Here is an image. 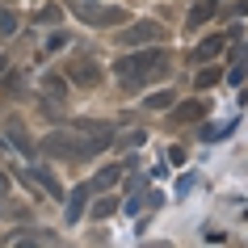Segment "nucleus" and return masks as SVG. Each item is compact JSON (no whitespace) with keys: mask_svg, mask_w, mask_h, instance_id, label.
Returning <instances> with one entry per match:
<instances>
[{"mask_svg":"<svg viewBox=\"0 0 248 248\" xmlns=\"http://www.w3.org/2000/svg\"><path fill=\"white\" fill-rule=\"evenodd\" d=\"M114 143V126L105 122H80L76 131H51L42 139V156H55V160H67V164H80V160L97 156Z\"/></svg>","mask_w":248,"mask_h":248,"instance_id":"nucleus-1","label":"nucleus"},{"mask_svg":"<svg viewBox=\"0 0 248 248\" xmlns=\"http://www.w3.org/2000/svg\"><path fill=\"white\" fill-rule=\"evenodd\" d=\"M118 80L126 84V89H139V84H147V80H164L172 72V59L169 51H160V46H147V51H131L126 46V55L114 63Z\"/></svg>","mask_w":248,"mask_h":248,"instance_id":"nucleus-2","label":"nucleus"},{"mask_svg":"<svg viewBox=\"0 0 248 248\" xmlns=\"http://www.w3.org/2000/svg\"><path fill=\"white\" fill-rule=\"evenodd\" d=\"M72 13L84 21V26H97V30H109V26H126V9L118 4H97V0H72L67 4Z\"/></svg>","mask_w":248,"mask_h":248,"instance_id":"nucleus-3","label":"nucleus"},{"mask_svg":"<svg viewBox=\"0 0 248 248\" xmlns=\"http://www.w3.org/2000/svg\"><path fill=\"white\" fill-rule=\"evenodd\" d=\"M160 38H164V26H160V21H135L131 30L118 34L122 46H152V42H160Z\"/></svg>","mask_w":248,"mask_h":248,"instance_id":"nucleus-4","label":"nucleus"},{"mask_svg":"<svg viewBox=\"0 0 248 248\" xmlns=\"http://www.w3.org/2000/svg\"><path fill=\"white\" fill-rule=\"evenodd\" d=\"M227 38H235V30H227V34H210V38H202V42L194 46V63H210L215 55H223Z\"/></svg>","mask_w":248,"mask_h":248,"instance_id":"nucleus-5","label":"nucleus"},{"mask_svg":"<svg viewBox=\"0 0 248 248\" xmlns=\"http://www.w3.org/2000/svg\"><path fill=\"white\" fill-rule=\"evenodd\" d=\"M126 169H135V160H122V164H105V169H101V172H97V177L89 181V189H93V194H105V189H109V185H114V181H118V177H122Z\"/></svg>","mask_w":248,"mask_h":248,"instance_id":"nucleus-6","label":"nucleus"},{"mask_svg":"<svg viewBox=\"0 0 248 248\" xmlns=\"http://www.w3.org/2000/svg\"><path fill=\"white\" fill-rule=\"evenodd\" d=\"M67 76L76 80V84H84V89H93L101 80V72H97V63H89V55H80L76 63H67Z\"/></svg>","mask_w":248,"mask_h":248,"instance_id":"nucleus-7","label":"nucleus"},{"mask_svg":"<svg viewBox=\"0 0 248 248\" xmlns=\"http://www.w3.org/2000/svg\"><path fill=\"white\" fill-rule=\"evenodd\" d=\"M206 109H210V105L198 97V101H181V105L172 101L169 114H172V122H198V118H206Z\"/></svg>","mask_w":248,"mask_h":248,"instance_id":"nucleus-8","label":"nucleus"},{"mask_svg":"<svg viewBox=\"0 0 248 248\" xmlns=\"http://www.w3.org/2000/svg\"><path fill=\"white\" fill-rule=\"evenodd\" d=\"M30 181H38L42 189H46V198H63V189H59V177H55L46 164H30Z\"/></svg>","mask_w":248,"mask_h":248,"instance_id":"nucleus-9","label":"nucleus"},{"mask_svg":"<svg viewBox=\"0 0 248 248\" xmlns=\"http://www.w3.org/2000/svg\"><path fill=\"white\" fill-rule=\"evenodd\" d=\"M215 13H219V9H215V0H198L194 9H189V17H185V30H202Z\"/></svg>","mask_w":248,"mask_h":248,"instance_id":"nucleus-10","label":"nucleus"},{"mask_svg":"<svg viewBox=\"0 0 248 248\" xmlns=\"http://www.w3.org/2000/svg\"><path fill=\"white\" fill-rule=\"evenodd\" d=\"M89 194H93L89 185H76V189H72V198H67V206H63V219H67V223H76L80 215H84V202H89Z\"/></svg>","mask_w":248,"mask_h":248,"instance_id":"nucleus-11","label":"nucleus"},{"mask_svg":"<svg viewBox=\"0 0 248 248\" xmlns=\"http://www.w3.org/2000/svg\"><path fill=\"white\" fill-rule=\"evenodd\" d=\"M59 235L55 232H42V227H34V232H13L9 235V244H55Z\"/></svg>","mask_w":248,"mask_h":248,"instance_id":"nucleus-12","label":"nucleus"},{"mask_svg":"<svg viewBox=\"0 0 248 248\" xmlns=\"http://www.w3.org/2000/svg\"><path fill=\"white\" fill-rule=\"evenodd\" d=\"M9 143H13L17 152L26 156V160H34V156H38V147H34V139H30V135H21V126H9Z\"/></svg>","mask_w":248,"mask_h":248,"instance_id":"nucleus-13","label":"nucleus"},{"mask_svg":"<svg viewBox=\"0 0 248 248\" xmlns=\"http://www.w3.org/2000/svg\"><path fill=\"white\" fill-rule=\"evenodd\" d=\"M232 131H235V118H227V122H210V126H202V139H206V143H219V139H227Z\"/></svg>","mask_w":248,"mask_h":248,"instance_id":"nucleus-14","label":"nucleus"},{"mask_svg":"<svg viewBox=\"0 0 248 248\" xmlns=\"http://www.w3.org/2000/svg\"><path fill=\"white\" fill-rule=\"evenodd\" d=\"M172 101H177V93L160 89V93H152V97H143V109H172Z\"/></svg>","mask_w":248,"mask_h":248,"instance_id":"nucleus-15","label":"nucleus"},{"mask_svg":"<svg viewBox=\"0 0 248 248\" xmlns=\"http://www.w3.org/2000/svg\"><path fill=\"white\" fill-rule=\"evenodd\" d=\"M223 80V67H202L194 76V89H210V84H219Z\"/></svg>","mask_w":248,"mask_h":248,"instance_id":"nucleus-16","label":"nucleus"},{"mask_svg":"<svg viewBox=\"0 0 248 248\" xmlns=\"http://www.w3.org/2000/svg\"><path fill=\"white\" fill-rule=\"evenodd\" d=\"M118 210V198H101V202H93V219H109Z\"/></svg>","mask_w":248,"mask_h":248,"instance_id":"nucleus-17","label":"nucleus"},{"mask_svg":"<svg viewBox=\"0 0 248 248\" xmlns=\"http://www.w3.org/2000/svg\"><path fill=\"white\" fill-rule=\"evenodd\" d=\"M42 84H46V93H59V97L67 93V80H63V76H46Z\"/></svg>","mask_w":248,"mask_h":248,"instance_id":"nucleus-18","label":"nucleus"},{"mask_svg":"<svg viewBox=\"0 0 248 248\" xmlns=\"http://www.w3.org/2000/svg\"><path fill=\"white\" fill-rule=\"evenodd\" d=\"M227 13H232V17H244V13H248V0H235V4L227 9Z\"/></svg>","mask_w":248,"mask_h":248,"instance_id":"nucleus-19","label":"nucleus"},{"mask_svg":"<svg viewBox=\"0 0 248 248\" xmlns=\"http://www.w3.org/2000/svg\"><path fill=\"white\" fill-rule=\"evenodd\" d=\"M63 42H67L63 34H51V38H46V51H59V46H63Z\"/></svg>","mask_w":248,"mask_h":248,"instance_id":"nucleus-20","label":"nucleus"},{"mask_svg":"<svg viewBox=\"0 0 248 248\" xmlns=\"http://www.w3.org/2000/svg\"><path fill=\"white\" fill-rule=\"evenodd\" d=\"M4 67H9V59H4V55H0V76H4Z\"/></svg>","mask_w":248,"mask_h":248,"instance_id":"nucleus-21","label":"nucleus"},{"mask_svg":"<svg viewBox=\"0 0 248 248\" xmlns=\"http://www.w3.org/2000/svg\"><path fill=\"white\" fill-rule=\"evenodd\" d=\"M0 215H13V206H4V202H0Z\"/></svg>","mask_w":248,"mask_h":248,"instance_id":"nucleus-22","label":"nucleus"},{"mask_svg":"<svg viewBox=\"0 0 248 248\" xmlns=\"http://www.w3.org/2000/svg\"><path fill=\"white\" fill-rule=\"evenodd\" d=\"M4 185H9V181H4V177H0V189H4Z\"/></svg>","mask_w":248,"mask_h":248,"instance_id":"nucleus-23","label":"nucleus"}]
</instances>
